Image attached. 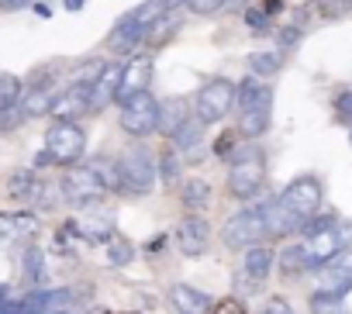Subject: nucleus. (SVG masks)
<instances>
[{
	"instance_id": "obj_1",
	"label": "nucleus",
	"mask_w": 352,
	"mask_h": 314,
	"mask_svg": "<svg viewBox=\"0 0 352 314\" xmlns=\"http://www.w3.org/2000/svg\"><path fill=\"white\" fill-rule=\"evenodd\" d=\"M235 111H239V131L245 138H263L273 121V87L259 76H245L235 83Z\"/></svg>"
},
{
	"instance_id": "obj_2",
	"label": "nucleus",
	"mask_w": 352,
	"mask_h": 314,
	"mask_svg": "<svg viewBox=\"0 0 352 314\" xmlns=\"http://www.w3.org/2000/svg\"><path fill=\"white\" fill-rule=\"evenodd\" d=\"M266 183V155L259 145H239L228 170V194L235 201H252Z\"/></svg>"
},
{
	"instance_id": "obj_3",
	"label": "nucleus",
	"mask_w": 352,
	"mask_h": 314,
	"mask_svg": "<svg viewBox=\"0 0 352 314\" xmlns=\"http://www.w3.org/2000/svg\"><path fill=\"white\" fill-rule=\"evenodd\" d=\"M155 159L145 145H131L118 155V180H121V194L128 197H148L155 187Z\"/></svg>"
},
{
	"instance_id": "obj_4",
	"label": "nucleus",
	"mask_w": 352,
	"mask_h": 314,
	"mask_svg": "<svg viewBox=\"0 0 352 314\" xmlns=\"http://www.w3.org/2000/svg\"><path fill=\"white\" fill-rule=\"evenodd\" d=\"M87 152V131L76 121H56L45 135V152L38 155V166L56 163V166H76Z\"/></svg>"
},
{
	"instance_id": "obj_5",
	"label": "nucleus",
	"mask_w": 352,
	"mask_h": 314,
	"mask_svg": "<svg viewBox=\"0 0 352 314\" xmlns=\"http://www.w3.org/2000/svg\"><path fill=\"white\" fill-rule=\"evenodd\" d=\"M59 194L73 208H94L107 197V183L100 180L94 166H69L59 180Z\"/></svg>"
},
{
	"instance_id": "obj_6",
	"label": "nucleus",
	"mask_w": 352,
	"mask_h": 314,
	"mask_svg": "<svg viewBox=\"0 0 352 314\" xmlns=\"http://www.w3.org/2000/svg\"><path fill=\"white\" fill-rule=\"evenodd\" d=\"M232 107H235V83H232L228 76H218V80H208V83L197 90L194 117H197L204 128H211V124H221Z\"/></svg>"
},
{
	"instance_id": "obj_7",
	"label": "nucleus",
	"mask_w": 352,
	"mask_h": 314,
	"mask_svg": "<svg viewBox=\"0 0 352 314\" xmlns=\"http://www.w3.org/2000/svg\"><path fill=\"white\" fill-rule=\"evenodd\" d=\"M118 124H121V131L131 135V138H148V135L159 128V100H155L148 90L131 93L128 100H121Z\"/></svg>"
},
{
	"instance_id": "obj_8",
	"label": "nucleus",
	"mask_w": 352,
	"mask_h": 314,
	"mask_svg": "<svg viewBox=\"0 0 352 314\" xmlns=\"http://www.w3.org/2000/svg\"><path fill=\"white\" fill-rule=\"evenodd\" d=\"M221 238L228 249H249V245H259L263 238H270L266 232V221H263V211L259 208H242L239 214L228 218V225L221 228Z\"/></svg>"
},
{
	"instance_id": "obj_9",
	"label": "nucleus",
	"mask_w": 352,
	"mask_h": 314,
	"mask_svg": "<svg viewBox=\"0 0 352 314\" xmlns=\"http://www.w3.org/2000/svg\"><path fill=\"white\" fill-rule=\"evenodd\" d=\"M321 183H318V177H297V180H290L287 187H283V194H280V201H283V208H290L304 225L321 211Z\"/></svg>"
},
{
	"instance_id": "obj_10",
	"label": "nucleus",
	"mask_w": 352,
	"mask_h": 314,
	"mask_svg": "<svg viewBox=\"0 0 352 314\" xmlns=\"http://www.w3.org/2000/svg\"><path fill=\"white\" fill-rule=\"evenodd\" d=\"M304 252H307V259H311V269H318V266H324V262H331L345 245H342V235H338V221H331V225H321V228H304Z\"/></svg>"
},
{
	"instance_id": "obj_11",
	"label": "nucleus",
	"mask_w": 352,
	"mask_h": 314,
	"mask_svg": "<svg viewBox=\"0 0 352 314\" xmlns=\"http://www.w3.org/2000/svg\"><path fill=\"white\" fill-rule=\"evenodd\" d=\"M176 245H180V252L190 256V259L204 256L208 245H211V228H208V221H204L201 214H187V218L180 221V228H176Z\"/></svg>"
},
{
	"instance_id": "obj_12",
	"label": "nucleus",
	"mask_w": 352,
	"mask_h": 314,
	"mask_svg": "<svg viewBox=\"0 0 352 314\" xmlns=\"http://www.w3.org/2000/svg\"><path fill=\"white\" fill-rule=\"evenodd\" d=\"M148 83H152V56H135V59H128V63L121 66V80H118L114 100L121 104V100H128L131 93L148 90Z\"/></svg>"
},
{
	"instance_id": "obj_13",
	"label": "nucleus",
	"mask_w": 352,
	"mask_h": 314,
	"mask_svg": "<svg viewBox=\"0 0 352 314\" xmlns=\"http://www.w3.org/2000/svg\"><path fill=\"white\" fill-rule=\"evenodd\" d=\"M259 211H263V221H266L270 238H290V235L304 232V221H300L290 208H283L280 197H276V201H266Z\"/></svg>"
},
{
	"instance_id": "obj_14",
	"label": "nucleus",
	"mask_w": 352,
	"mask_h": 314,
	"mask_svg": "<svg viewBox=\"0 0 352 314\" xmlns=\"http://www.w3.org/2000/svg\"><path fill=\"white\" fill-rule=\"evenodd\" d=\"M142 42H145V28L135 21V14H131V11H128V14H121V18L114 21L111 35H107L111 52H121V56L138 52V45H142Z\"/></svg>"
},
{
	"instance_id": "obj_15",
	"label": "nucleus",
	"mask_w": 352,
	"mask_h": 314,
	"mask_svg": "<svg viewBox=\"0 0 352 314\" xmlns=\"http://www.w3.org/2000/svg\"><path fill=\"white\" fill-rule=\"evenodd\" d=\"M169 304L176 307V314H211V297L190 283H173L169 287Z\"/></svg>"
},
{
	"instance_id": "obj_16",
	"label": "nucleus",
	"mask_w": 352,
	"mask_h": 314,
	"mask_svg": "<svg viewBox=\"0 0 352 314\" xmlns=\"http://www.w3.org/2000/svg\"><path fill=\"white\" fill-rule=\"evenodd\" d=\"M118 80H121V66H107L104 73H100V80L90 87V93H87V111L90 114H100L111 100H114V93H118Z\"/></svg>"
},
{
	"instance_id": "obj_17",
	"label": "nucleus",
	"mask_w": 352,
	"mask_h": 314,
	"mask_svg": "<svg viewBox=\"0 0 352 314\" xmlns=\"http://www.w3.org/2000/svg\"><path fill=\"white\" fill-rule=\"evenodd\" d=\"M273 249L270 245H249L245 249V259H242V269H245V280L252 283V287H263L266 280H270V269H273Z\"/></svg>"
},
{
	"instance_id": "obj_18",
	"label": "nucleus",
	"mask_w": 352,
	"mask_h": 314,
	"mask_svg": "<svg viewBox=\"0 0 352 314\" xmlns=\"http://www.w3.org/2000/svg\"><path fill=\"white\" fill-rule=\"evenodd\" d=\"M73 304L69 290H35L21 300V311H35V314H66V307Z\"/></svg>"
},
{
	"instance_id": "obj_19",
	"label": "nucleus",
	"mask_w": 352,
	"mask_h": 314,
	"mask_svg": "<svg viewBox=\"0 0 352 314\" xmlns=\"http://www.w3.org/2000/svg\"><path fill=\"white\" fill-rule=\"evenodd\" d=\"M87 93H90V87H63L59 93H56V104H52V117L56 121H73L76 114H83L87 111Z\"/></svg>"
},
{
	"instance_id": "obj_20",
	"label": "nucleus",
	"mask_w": 352,
	"mask_h": 314,
	"mask_svg": "<svg viewBox=\"0 0 352 314\" xmlns=\"http://www.w3.org/2000/svg\"><path fill=\"white\" fill-rule=\"evenodd\" d=\"M169 138H173V148L180 152V155H187V159H197V155H201V138H204V124L190 114Z\"/></svg>"
},
{
	"instance_id": "obj_21",
	"label": "nucleus",
	"mask_w": 352,
	"mask_h": 314,
	"mask_svg": "<svg viewBox=\"0 0 352 314\" xmlns=\"http://www.w3.org/2000/svg\"><path fill=\"white\" fill-rule=\"evenodd\" d=\"M190 114H194V111H190V100H187V97H166V100L159 104V128H155V131H162V135L169 138Z\"/></svg>"
},
{
	"instance_id": "obj_22",
	"label": "nucleus",
	"mask_w": 352,
	"mask_h": 314,
	"mask_svg": "<svg viewBox=\"0 0 352 314\" xmlns=\"http://www.w3.org/2000/svg\"><path fill=\"white\" fill-rule=\"evenodd\" d=\"M211 197H214V190H211V183L201 180V177H190V180L180 183V201H184V208H187L190 214H201V211L211 204Z\"/></svg>"
},
{
	"instance_id": "obj_23",
	"label": "nucleus",
	"mask_w": 352,
	"mask_h": 314,
	"mask_svg": "<svg viewBox=\"0 0 352 314\" xmlns=\"http://www.w3.org/2000/svg\"><path fill=\"white\" fill-rule=\"evenodd\" d=\"M180 28H184V14H176V8H173V11H166V14H162V18H159V21H155V25L145 32V45L162 49V45H166V42H169L176 32H180Z\"/></svg>"
},
{
	"instance_id": "obj_24",
	"label": "nucleus",
	"mask_w": 352,
	"mask_h": 314,
	"mask_svg": "<svg viewBox=\"0 0 352 314\" xmlns=\"http://www.w3.org/2000/svg\"><path fill=\"white\" fill-rule=\"evenodd\" d=\"M56 87H28V97L21 100V117H42V114H49L52 111V104H56Z\"/></svg>"
},
{
	"instance_id": "obj_25",
	"label": "nucleus",
	"mask_w": 352,
	"mask_h": 314,
	"mask_svg": "<svg viewBox=\"0 0 352 314\" xmlns=\"http://www.w3.org/2000/svg\"><path fill=\"white\" fill-rule=\"evenodd\" d=\"M69 232H76L83 242H111L114 238V221H107V218H83V221H69Z\"/></svg>"
},
{
	"instance_id": "obj_26",
	"label": "nucleus",
	"mask_w": 352,
	"mask_h": 314,
	"mask_svg": "<svg viewBox=\"0 0 352 314\" xmlns=\"http://www.w3.org/2000/svg\"><path fill=\"white\" fill-rule=\"evenodd\" d=\"M318 290L335 293V297H345V293L352 290V280H349L345 273H338V269L328 262V266H318Z\"/></svg>"
},
{
	"instance_id": "obj_27",
	"label": "nucleus",
	"mask_w": 352,
	"mask_h": 314,
	"mask_svg": "<svg viewBox=\"0 0 352 314\" xmlns=\"http://www.w3.org/2000/svg\"><path fill=\"white\" fill-rule=\"evenodd\" d=\"M249 73L252 76H259V80H266V76H276L280 69H283V56L273 49V52H252L249 59Z\"/></svg>"
},
{
	"instance_id": "obj_28",
	"label": "nucleus",
	"mask_w": 352,
	"mask_h": 314,
	"mask_svg": "<svg viewBox=\"0 0 352 314\" xmlns=\"http://www.w3.org/2000/svg\"><path fill=\"white\" fill-rule=\"evenodd\" d=\"M311 269V259H307V252H304V242L300 245H287L283 252H280V273L283 276H300V273H307Z\"/></svg>"
},
{
	"instance_id": "obj_29",
	"label": "nucleus",
	"mask_w": 352,
	"mask_h": 314,
	"mask_svg": "<svg viewBox=\"0 0 352 314\" xmlns=\"http://www.w3.org/2000/svg\"><path fill=\"white\" fill-rule=\"evenodd\" d=\"M21 273H25V283H32V287H42L45 283V262H42V249L38 245H28L25 249Z\"/></svg>"
},
{
	"instance_id": "obj_30",
	"label": "nucleus",
	"mask_w": 352,
	"mask_h": 314,
	"mask_svg": "<svg viewBox=\"0 0 352 314\" xmlns=\"http://www.w3.org/2000/svg\"><path fill=\"white\" fill-rule=\"evenodd\" d=\"M25 97V83L14 73H0V111H11L18 107Z\"/></svg>"
},
{
	"instance_id": "obj_31",
	"label": "nucleus",
	"mask_w": 352,
	"mask_h": 314,
	"mask_svg": "<svg viewBox=\"0 0 352 314\" xmlns=\"http://www.w3.org/2000/svg\"><path fill=\"white\" fill-rule=\"evenodd\" d=\"M166 11H173V0H145V4H138L131 14H135V21H138V25L148 32V28H152V25H155V21L166 14Z\"/></svg>"
},
{
	"instance_id": "obj_32",
	"label": "nucleus",
	"mask_w": 352,
	"mask_h": 314,
	"mask_svg": "<svg viewBox=\"0 0 352 314\" xmlns=\"http://www.w3.org/2000/svg\"><path fill=\"white\" fill-rule=\"evenodd\" d=\"M32 232H35L32 214H0V238H18V235H32Z\"/></svg>"
},
{
	"instance_id": "obj_33",
	"label": "nucleus",
	"mask_w": 352,
	"mask_h": 314,
	"mask_svg": "<svg viewBox=\"0 0 352 314\" xmlns=\"http://www.w3.org/2000/svg\"><path fill=\"white\" fill-rule=\"evenodd\" d=\"M35 183H38L35 170H14L11 180H8V194H11L14 201H28L32 190H35Z\"/></svg>"
},
{
	"instance_id": "obj_34",
	"label": "nucleus",
	"mask_w": 352,
	"mask_h": 314,
	"mask_svg": "<svg viewBox=\"0 0 352 314\" xmlns=\"http://www.w3.org/2000/svg\"><path fill=\"white\" fill-rule=\"evenodd\" d=\"M307 307H311V314H349L345 300L335 297V293H324V290H314L311 300H307Z\"/></svg>"
},
{
	"instance_id": "obj_35",
	"label": "nucleus",
	"mask_w": 352,
	"mask_h": 314,
	"mask_svg": "<svg viewBox=\"0 0 352 314\" xmlns=\"http://www.w3.org/2000/svg\"><path fill=\"white\" fill-rule=\"evenodd\" d=\"M107 69V63L104 59H90L87 66H76L73 69V76H69V87H94L97 80H100V73Z\"/></svg>"
},
{
	"instance_id": "obj_36",
	"label": "nucleus",
	"mask_w": 352,
	"mask_h": 314,
	"mask_svg": "<svg viewBox=\"0 0 352 314\" xmlns=\"http://www.w3.org/2000/svg\"><path fill=\"white\" fill-rule=\"evenodd\" d=\"M90 166L100 173V180L107 183V190H118V194H121V180H118V159H107V155H97V159H94Z\"/></svg>"
},
{
	"instance_id": "obj_37",
	"label": "nucleus",
	"mask_w": 352,
	"mask_h": 314,
	"mask_svg": "<svg viewBox=\"0 0 352 314\" xmlns=\"http://www.w3.org/2000/svg\"><path fill=\"white\" fill-rule=\"evenodd\" d=\"M131 259H135L131 242H124V238H118V235H114V238L107 242V262H111V266H128Z\"/></svg>"
},
{
	"instance_id": "obj_38",
	"label": "nucleus",
	"mask_w": 352,
	"mask_h": 314,
	"mask_svg": "<svg viewBox=\"0 0 352 314\" xmlns=\"http://www.w3.org/2000/svg\"><path fill=\"white\" fill-rule=\"evenodd\" d=\"M245 25L252 28V35H270L273 18H270V14H263L259 8H249V11H245Z\"/></svg>"
},
{
	"instance_id": "obj_39",
	"label": "nucleus",
	"mask_w": 352,
	"mask_h": 314,
	"mask_svg": "<svg viewBox=\"0 0 352 314\" xmlns=\"http://www.w3.org/2000/svg\"><path fill=\"white\" fill-rule=\"evenodd\" d=\"M235 138H239L235 131H221V135L214 138V145H211L214 155H221V159H232V155L239 152V142H235Z\"/></svg>"
},
{
	"instance_id": "obj_40",
	"label": "nucleus",
	"mask_w": 352,
	"mask_h": 314,
	"mask_svg": "<svg viewBox=\"0 0 352 314\" xmlns=\"http://www.w3.org/2000/svg\"><path fill=\"white\" fill-rule=\"evenodd\" d=\"M335 117H338L342 124H349V128H352V90L335 93Z\"/></svg>"
},
{
	"instance_id": "obj_41",
	"label": "nucleus",
	"mask_w": 352,
	"mask_h": 314,
	"mask_svg": "<svg viewBox=\"0 0 352 314\" xmlns=\"http://www.w3.org/2000/svg\"><path fill=\"white\" fill-rule=\"evenodd\" d=\"M221 8H228V0H190V4H187V11L190 14H201V18H208V14H214Z\"/></svg>"
},
{
	"instance_id": "obj_42",
	"label": "nucleus",
	"mask_w": 352,
	"mask_h": 314,
	"mask_svg": "<svg viewBox=\"0 0 352 314\" xmlns=\"http://www.w3.org/2000/svg\"><path fill=\"white\" fill-rule=\"evenodd\" d=\"M211 314H249V311H245V304L239 297H225V300L211 304Z\"/></svg>"
},
{
	"instance_id": "obj_43",
	"label": "nucleus",
	"mask_w": 352,
	"mask_h": 314,
	"mask_svg": "<svg viewBox=\"0 0 352 314\" xmlns=\"http://www.w3.org/2000/svg\"><path fill=\"white\" fill-rule=\"evenodd\" d=\"M159 173H162V180H166V183H173L176 177H180V163H176V148L162 155V163H159Z\"/></svg>"
},
{
	"instance_id": "obj_44",
	"label": "nucleus",
	"mask_w": 352,
	"mask_h": 314,
	"mask_svg": "<svg viewBox=\"0 0 352 314\" xmlns=\"http://www.w3.org/2000/svg\"><path fill=\"white\" fill-rule=\"evenodd\" d=\"M324 18H342L345 11H352V0H321Z\"/></svg>"
},
{
	"instance_id": "obj_45",
	"label": "nucleus",
	"mask_w": 352,
	"mask_h": 314,
	"mask_svg": "<svg viewBox=\"0 0 352 314\" xmlns=\"http://www.w3.org/2000/svg\"><path fill=\"white\" fill-rule=\"evenodd\" d=\"M324 266H328V262H324ZM331 266H335L338 273H345V276L352 280V245H349V249H342V252H338V256L331 259Z\"/></svg>"
},
{
	"instance_id": "obj_46",
	"label": "nucleus",
	"mask_w": 352,
	"mask_h": 314,
	"mask_svg": "<svg viewBox=\"0 0 352 314\" xmlns=\"http://www.w3.org/2000/svg\"><path fill=\"white\" fill-rule=\"evenodd\" d=\"M263 314H294V307H290V304H287L283 297H273V300H266Z\"/></svg>"
},
{
	"instance_id": "obj_47",
	"label": "nucleus",
	"mask_w": 352,
	"mask_h": 314,
	"mask_svg": "<svg viewBox=\"0 0 352 314\" xmlns=\"http://www.w3.org/2000/svg\"><path fill=\"white\" fill-rule=\"evenodd\" d=\"M300 38V28L297 25H287V28H280V45H294Z\"/></svg>"
},
{
	"instance_id": "obj_48",
	"label": "nucleus",
	"mask_w": 352,
	"mask_h": 314,
	"mask_svg": "<svg viewBox=\"0 0 352 314\" xmlns=\"http://www.w3.org/2000/svg\"><path fill=\"white\" fill-rule=\"evenodd\" d=\"M259 11L273 18V14H280V11H283V0H259Z\"/></svg>"
},
{
	"instance_id": "obj_49",
	"label": "nucleus",
	"mask_w": 352,
	"mask_h": 314,
	"mask_svg": "<svg viewBox=\"0 0 352 314\" xmlns=\"http://www.w3.org/2000/svg\"><path fill=\"white\" fill-rule=\"evenodd\" d=\"M32 8V0H0V11H25Z\"/></svg>"
},
{
	"instance_id": "obj_50",
	"label": "nucleus",
	"mask_w": 352,
	"mask_h": 314,
	"mask_svg": "<svg viewBox=\"0 0 352 314\" xmlns=\"http://www.w3.org/2000/svg\"><path fill=\"white\" fill-rule=\"evenodd\" d=\"M338 235H342V245L349 249V242H352V221H338Z\"/></svg>"
},
{
	"instance_id": "obj_51",
	"label": "nucleus",
	"mask_w": 352,
	"mask_h": 314,
	"mask_svg": "<svg viewBox=\"0 0 352 314\" xmlns=\"http://www.w3.org/2000/svg\"><path fill=\"white\" fill-rule=\"evenodd\" d=\"M18 311H21V304H8V300L0 304V314H18Z\"/></svg>"
},
{
	"instance_id": "obj_52",
	"label": "nucleus",
	"mask_w": 352,
	"mask_h": 314,
	"mask_svg": "<svg viewBox=\"0 0 352 314\" xmlns=\"http://www.w3.org/2000/svg\"><path fill=\"white\" fill-rule=\"evenodd\" d=\"M63 4H66V11H83L87 0H63Z\"/></svg>"
},
{
	"instance_id": "obj_53",
	"label": "nucleus",
	"mask_w": 352,
	"mask_h": 314,
	"mask_svg": "<svg viewBox=\"0 0 352 314\" xmlns=\"http://www.w3.org/2000/svg\"><path fill=\"white\" fill-rule=\"evenodd\" d=\"M180 4L187 8V4H190V0H173V8H180Z\"/></svg>"
},
{
	"instance_id": "obj_54",
	"label": "nucleus",
	"mask_w": 352,
	"mask_h": 314,
	"mask_svg": "<svg viewBox=\"0 0 352 314\" xmlns=\"http://www.w3.org/2000/svg\"><path fill=\"white\" fill-rule=\"evenodd\" d=\"M4 297H8V290H4V287H0V304H4Z\"/></svg>"
},
{
	"instance_id": "obj_55",
	"label": "nucleus",
	"mask_w": 352,
	"mask_h": 314,
	"mask_svg": "<svg viewBox=\"0 0 352 314\" xmlns=\"http://www.w3.org/2000/svg\"><path fill=\"white\" fill-rule=\"evenodd\" d=\"M18 314H35V311H18Z\"/></svg>"
}]
</instances>
